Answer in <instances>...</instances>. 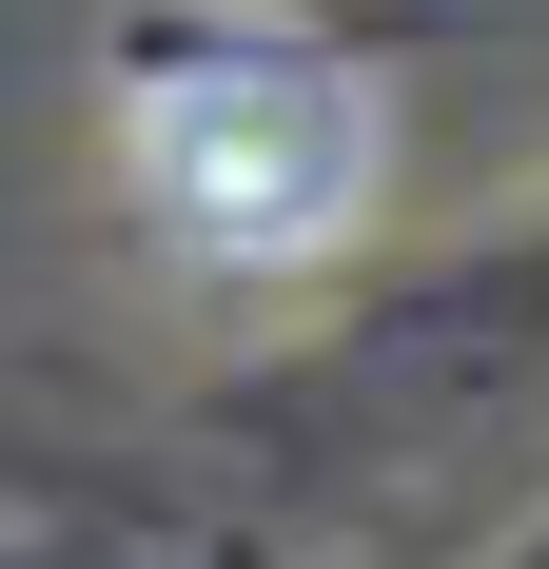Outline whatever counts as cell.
I'll return each mask as SVG.
<instances>
[{
  "instance_id": "obj_1",
  "label": "cell",
  "mask_w": 549,
  "mask_h": 569,
  "mask_svg": "<svg viewBox=\"0 0 549 569\" xmlns=\"http://www.w3.org/2000/svg\"><path fill=\"white\" fill-rule=\"evenodd\" d=\"M138 177L197 256H333L373 197V99L333 59H158L138 79Z\"/></svg>"
}]
</instances>
